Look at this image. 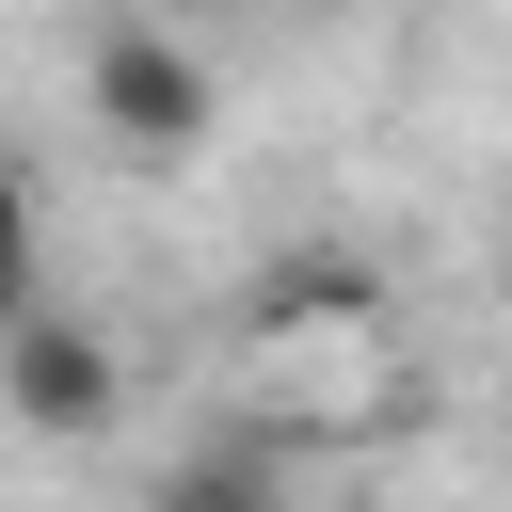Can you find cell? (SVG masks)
<instances>
[{
    "label": "cell",
    "instance_id": "277c9868",
    "mask_svg": "<svg viewBox=\"0 0 512 512\" xmlns=\"http://www.w3.org/2000/svg\"><path fill=\"white\" fill-rule=\"evenodd\" d=\"M16 304H48V208H32V176L0 160V320Z\"/></svg>",
    "mask_w": 512,
    "mask_h": 512
},
{
    "label": "cell",
    "instance_id": "7a4b0ae2",
    "mask_svg": "<svg viewBox=\"0 0 512 512\" xmlns=\"http://www.w3.org/2000/svg\"><path fill=\"white\" fill-rule=\"evenodd\" d=\"M0 416L48 432V448H96V432H128V352L64 304H16L0 320Z\"/></svg>",
    "mask_w": 512,
    "mask_h": 512
},
{
    "label": "cell",
    "instance_id": "3957f363",
    "mask_svg": "<svg viewBox=\"0 0 512 512\" xmlns=\"http://www.w3.org/2000/svg\"><path fill=\"white\" fill-rule=\"evenodd\" d=\"M160 512H288V464H272L256 432H208V448L160 480Z\"/></svg>",
    "mask_w": 512,
    "mask_h": 512
},
{
    "label": "cell",
    "instance_id": "5b68a950",
    "mask_svg": "<svg viewBox=\"0 0 512 512\" xmlns=\"http://www.w3.org/2000/svg\"><path fill=\"white\" fill-rule=\"evenodd\" d=\"M160 16H208V0H160Z\"/></svg>",
    "mask_w": 512,
    "mask_h": 512
},
{
    "label": "cell",
    "instance_id": "6da1fadb",
    "mask_svg": "<svg viewBox=\"0 0 512 512\" xmlns=\"http://www.w3.org/2000/svg\"><path fill=\"white\" fill-rule=\"evenodd\" d=\"M80 96H96V128H112L128 160H192V144H208V64H192V32H176L160 0H128V16L96 32Z\"/></svg>",
    "mask_w": 512,
    "mask_h": 512
}]
</instances>
